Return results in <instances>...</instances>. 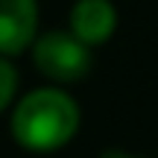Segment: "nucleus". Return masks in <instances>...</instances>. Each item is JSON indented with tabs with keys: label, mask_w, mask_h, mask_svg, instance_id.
Here are the masks:
<instances>
[{
	"label": "nucleus",
	"mask_w": 158,
	"mask_h": 158,
	"mask_svg": "<svg viewBox=\"0 0 158 158\" xmlns=\"http://www.w3.org/2000/svg\"><path fill=\"white\" fill-rule=\"evenodd\" d=\"M82 126V108L59 85H38L9 108V135L27 152H56L68 147Z\"/></svg>",
	"instance_id": "1"
},
{
	"label": "nucleus",
	"mask_w": 158,
	"mask_h": 158,
	"mask_svg": "<svg viewBox=\"0 0 158 158\" xmlns=\"http://www.w3.org/2000/svg\"><path fill=\"white\" fill-rule=\"evenodd\" d=\"M29 56H32L35 70L50 85H59V88L82 82L91 73V64H94L91 47H85L79 38H73L68 29L38 32V38L29 47Z\"/></svg>",
	"instance_id": "2"
},
{
	"label": "nucleus",
	"mask_w": 158,
	"mask_h": 158,
	"mask_svg": "<svg viewBox=\"0 0 158 158\" xmlns=\"http://www.w3.org/2000/svg\"><path fill=\"white\" fill-rule=\"evenodd\" d=\"M38 32V0H0V56L27 53Z\"/></svg>",
	"instance_id": "3"
},
{
	"label": "nucleus",
	"mask_w": 158,
	"mask_h": 158,
	"mask_svg": "<svg viewBox=\"0 0 158 158\" xmlns=\"http://www.w3.org/2000/svg\"><path fill=\"white\" fill-rule=\"evenodd\" d=\"M68 32L85 47H100L117 32V9L111 0H76L68 15Z\"/></svg>",
	"instance_id": "4"
},
{
	"label": "nucleus",
	"mask_w": 158,
	"mask_h": 158,
	"mask_svg": "<svg viewBox=\"0 0 158 158\" xmlns=\"http://www.w3.org/2000/svg\"><path fill=\"white\" fill-rule=\"evenodd\" d=\"M18 88H21V73H18L15 62L6 59V56H0V114L15 106Z\"/></svg>",
	"instance_id": "5"
},
{
	"label": "nucleus",
	"mask_w": 158,
	"mask_h": 158,
	"mask_svg": "<svg viewBox=\"0 0 158 158\" xmlns=\"http://www.w3.org/2000/svg\"><path fill=\"white\" fill-rule=\"evenodd\" d=\"M102 158H141V155H129V152H120V149H111V152H106Z\"/></svg>",
	"instance_id": "6"
}]
</instances>
